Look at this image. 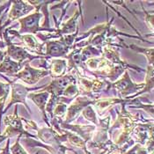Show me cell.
I'll use <instances>...</instances> for the list:
<instances>
[{
	"mask_svg": "<svg viewBox=\"0 0 154 154\" xmlns=\"http://www.w3.org/2000/svg\"><path fill=\"white\" fill-rule=\"evenodd\" d=\"M40 67L41 69L47 70L53 79L61 78L66 74L68 63L64 58H42Z\"/></svg>",
	"mask_w": 154,
	"mask_h": 154,
	"instance_id": "12",
	"label": "cell"
},
{
	"mask_svg": "<svg viewBox=\"0 0 154 154\" xmlns=\"http://www.w3.org/2000/svg\"><path fill=\"white\" fill-rule=\"evenodd\" d=\"M82 16L83 13L82 11H76L74 15L71 17V19H69L66 22L63 23L61 25V26L57 27L55 33L53 34H48V35H42V34H37L36 35L38 36L41 41H42L43 42H46L48 41L51 40V39H59L61 37L64 35H72L75 34L78 30V20L79 18V16ZM35 35V36H36Z\"/></svg>",
	"mask_w": 154,
	"mask_h": 154,
	"instance_id": "6",
	"label": "cell"
},
{
	"mask_svg": "<svg viewBox=\"0 0 154 154\" xmlns=\"http://www.w3.org/2000/svg\"><path fill=\"white\" fill-rule=\"evenodd\" d=\"M1 77H3L5 79H6V81L10 84V86H11V92H12V94H11V98H10V100L8 102V104L6 105V107H5L4 109V114H5L10 108L12 107V105H18V104H22L24 105V107L26 108V110L31 113V109L30 107H28L26 100L27 98V95L29 94L30 93H32L33 91H37V90H40V89H42L45 85L43 86H37V87H27L26 86L23 84H20L15 82V81H12L10 80L5 75H1Z\"/></svg>",
	"mask_w": 154,
	"mask_h": 154,
	"instance_id": "2",
	"label": "cell"
},
{
	"mask_svg": "<svg viewBox=\"0 0 154 154\" xmlns=\"http://www.w3.org/2000/svg\"><path fill=\"white\" fill-rule=\"evenodd\" d=\"M50 97L49 93H48L46 91H42L40 93H30L27 95V98L30 99L31 100L34 101V103L40 109L42 115V118L44 119V122H46L48 127H51L50 126V122L48 117L47 114H46V105H47L48 99Z\"/></svg>",
	"mask_w": 154,
	"mask_h": 154,
	"instance_id": "13",
	"label": "cell"
},
{
	"mask_svg": "<svg viewBox=\"0 0 154 154\" xmlns=\"http://www.w3.org/2000/svg\"><path fill=\"white\" fill-rule=\"evenodd\" d=\"M4 123L5 125V130L3 133H0V143L5 139H10L15 136H22V137H31L37 138L36 136H34L24 129L21 117L18 114V105H15L13 113L11 115H7L4 118Z\"/></svg>",
	"mask_w": 154,
	"mask_h": 154,
	"instance_id": "1",
	"label": "cell"
},
{
	"mask_svg": "<svg viewBox=\"0 0 154 154\" xmlns=\"http://www.w3.org/2000/svg\"><path fill=\"white\" fill-rule=\"evenodd\" d=\"M26 63V62L25 63L15 62L5 56L4 60L0 63V75L5 74V75H8L9 77H13L19 71H21V69L23 68Z\"/></svg>",
	"mask_w": 154,
	"mask_h": 154,
	"instance_id": "14",
	"label": "cell"
},
{
	"mask_svg": "<svg viewBox=\"0 0 154 154\" xmlns=\"http://www.w3.org/2000/svg\"><path fill=\"white\" fill-rule=\"evenodd\" d=\"M7 33L12 35L14 37H17L21 41L20 44L24 48H26L29 53H35L36 56L42 57L44 58V53H45V43L40 42L35 35H19L16 30L6 28Z\"/></svg>",
	"mask_w": 154,
	"mask_h": 154,
	"instance_id": "10",
	"label": "cell"
},
{
	"mask_svg": "<svg viewBox=\"0 0 154 154\" xmlns=\"http://www.w3.org/2000/svg\"><path fill=\"white\" fill-rule=\"evenodd\" d=\"M143 86L144 83H134L127 71H124L123 76L120 79L110 84V88L118 93V98L120 99H127L135 95L141 91Z\"/></svg>",
	"mask_w": 154,
	"mask_h": 154,
	"instance_id": "5",
	"label": "cell"
},
{
	"mask_svg": "<svg viewBox=\"0 0 154 154\" xmlns=\"http://www.w3.org/2000/svg\"><path fill=\"white\" fill-rule=\"evenodd\" d=\"M6 144L4 148L0 149V154H12L10 152V139H6Z\"/></svg>",
	"mask_w": 154,
	"mask_h": 154,
	"instance_id": "22",
	"label": "cell"
},
{
	"mask_svg": "<svg viewBox=\"0 0 154 154\" xmlns=\"http://www.w3.org/2000/svg\"><path fill=\"white\" fill-rule=\"evenodd\" d=\"M121 47H125L132 49L134 51H136L137 53H139V54H143L146 59L148 61V65H153L154 63V49L152 48H142L139 47V46H137V45H134V44H130V45H127L123 42V41H122V45Z\"/></svg>",
	"mask_w": 154,
	"mask_h": 154,
	"instance_id": "16",
	"label": "cell"
},
{
	"mask_svg": "<svg viewBox=\"0 0 154 154\" xmlns=\"http://www.w3.org/2000/svg\"><path fill=\"white\" fill-rule=\"evenodd\" d=\"M10 91H11L10 84L8 82L5 83L0 81V126H1V120L4 115V109L5 107V103Z\"/></svg>",
	"mask_w": 154,
	"mask_h": 154,
	"instance_id": "17",
	"label": "cell"
},
{
	"mask_svg": "<svg viewBox=\"0 0 154 154\" xmlns=\"http://www.w3.org/2000/svg\"><path fill=\"white\" fill-rule=\"evenodd\" d=\"M82 115L85 118L92 122L94 125H97L99 123V119L97 117V114L92 106H88L85 107L82 111Z\"/></svg>",
	"mask_w": 154,
	"mask_h": 154,
	"instance_id": "18",
	"label": "cell"
},
{
	"mask_svg": "<svg viewBox=\"0 0 154 154\" xmlns=\"http://www.w3.org/2000/svg\"><path fill=\"white\" fill-rule=\"evenodd\" d=\"M4 38V42L5 43V56L8 57L15 62L18 63H25V62H32L35 59H42L43 57L33 55L29 53L26 48H24L22 46H19L18 44L13 43L11 41V38L9 37V35L7 33V29L5 28L4 31H2L1 35Z\"/></svg>",
	"mask_w": 154,
	"mask_h": 154,
	"instance_id": "3",
	"label": "cell"
},
{
	"mask_svg": "<svg viewBox=\"0 0 154 154\" xmlns=\"http://www.w3.org/2000/svg\"><path fill=\"white\" fill-rule=\"evenodd\" d=\"M5 57V51L0 48V63L4 60Z\"/></svg>",
	"mask_w": 154,
	"mask_h": 154,
	"instance_id": "23",
	"label": "cell"
},
{
	"mask_svg": "<svg viewBox=\"0 0 154 154\" xmlns=\"http://www.w3.org/2000/svg\"><path fill=\"white\" fill-rule=\"evenodd\" d=\"M48 75L49 73L47 70L34 68L30 65V62H26L21 71L13 76L14 79L12 81L17 82V80H21L26 85H35Z\"/></svg>",
	"mask_w": 154,
	"mask_h": 154,
	"instance_id": "7",
	"label": "cell"
},
{
	"mask_svg": "<svg viewBox=\"0 0 154 154\" xmlns=\"http://www.w3.org/2000/svg\"><path fill=\"white\" fill-rule=\"evenodd\" d=\"M35 12L29 15H26L18 20V22L20 24V28L19 31H17V33L19 35L26 34V35H36L37 34L42 31L51 32L52 34L55 33L56 31L55 28L52 30H48L40 26V21L42 18H43V14L40 12L38 8H35Z\"/></svg>",
	"mask_w": 154,
	"mask_h": 154,
	"instance_id": "4",
	"label": "cell"
},
{
	"mask_svg": "<svg viewBox=\"0 0 154 154\" xmlns=\"http://www.w3.org/2000/svg\"><path fill=\"white\" fill-rule=\"evenodd\" d=\"M143 12H144V15H145V20L148 22L149 26H151V29L153 30V13H149L148 12H146L144 9H143Z\"/></svg>",
	"mask_w": 154,
	"mask_h": 154,
	"instance_id": "21",
	"label": "cell"
},
{
	"mask_svg": "<svg viewBox=\"0 0 154 154\" xmlns=\"http://www.w3.org/2000/svg\"><path fill=\"white\" fill-rule=\"evenodd\" d=\"M72 84H77V76L72 71L71 74H65L64 76L53 79L49 85H45L42 91H46L49 94L56 97H63L64 91Z\"/></svg>",
	"mask_w": 154,
	"mask_h": 154,
	"instance_id": "9",
	"label": "cell"
},
{
	"mask_svg": "<svg viewBox=\"0 0 154 154\" xmlns=\"http://www.w3.org/2000/svg\"><path fill=\"white\" fill-rule=\"evenodd\" d=\"M95 100L85 95L77 96L72 101L71 106L67 107V111L65 113V116H63V120H61L64 123H71L75 117L79 115L80 112H82L84 109L88 106H92L94 104Z\"/></svg>",
	"mask_w": 154,
	"mask_h": 154,
	"instance_id": "11",
	"label": "cell"
},
{
	"mask_svg": "<svg viewBox=\"0 0 154 154\" xmlns=\"http://www.w3.org/2000/svg\"><path fill=\"white\" fill-rule=\"evenodd\" d=\"M22 138V136H18L16 142L10 146V152L12 154H28L26 151L24 149V147L20 144V139Z\"/></svg>",
	"mask_w": 154,
	"mask_h": 154,
	"instance_id": "19",
	"label": "cell"
},
{
	"mask_svg": "<svg viewBox=\"0 0 154 154\" xmlns=\"http://www.w3.org/2000/svg\"><path fill=\"white\" fill-rule=\"evenodd\" d=\"M11 4H12V1H8V2H5V5H0V15H1V13L4 12L5 10H6L7 8H9V6H11ZM0 48L1 49L5 48V43L2 40H0Z\"/></svg>",
	"mask_w": 154,
	"mask_h": 154,
	"instance_id": "20",
	"label": "cell"
},
{
	"mask_svg": "<svg viewBox=\"0 0 154 154\" xmlns=\"http://www.w3.org/2000/svg\"><path fill=\"white\" fill-rule=\"evenodd\" d=\"M145 72H146V76H145V82H144L143 88L137 94H136L131 97H129L127 99H134L139 95L143 94L145 93H150L153 90V65H148L145 70Z\"/></svg>",
	"mask_w": 154,
	"mask_h": 154,
	"instance_id": "15",
	"label": "cell"
},
{
	"mask_svg": "<svg viewBox=\"0 0 154 154\" xmlns=\"http://www.w3.org/2000/svg\"><path fill=\"white\" fill-rule=\"evenodd\" d=\"M34 10L35 7L31 4H29L28 1H12L11 9L8 12L7 19L4 25L0 26V35L2 33V30L5 29L7 26H9L15 20H20Z\"/></svg>",
	"mask_w": 154,
	"mask_h": 154,
	"instance_id": "8",
	"label": "cell"
}]
</instances>
